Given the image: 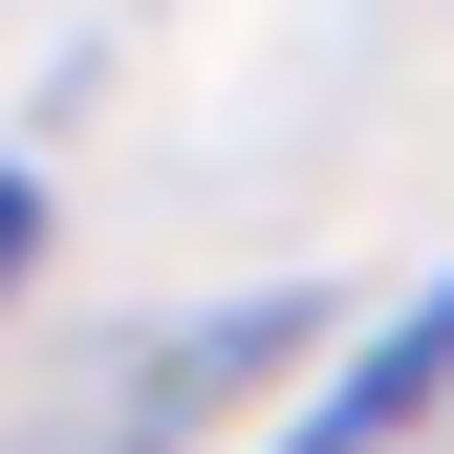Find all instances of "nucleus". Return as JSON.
<instances>
[{
	"label": "nucleus",
	"mask_w": 454,
	"mask_h": 454,
	"mask_svg": "<svg viewBox=\"0 0 454 454\" xmlns=\"http://www.w3.org/2000/svg\"><path fill=\"white\" fill-rule=\"evenodd\" d=\"M433 389H454V281H433V303H389V325H368V347H347V368H325V411H303V433H281V454H389V433H411V411H433Z\"/></svg>",
	"instance_id": "f257e3e1"
},
{
	"label": "nucleus",
	"mask_w": 454,
	"mask_h": 454,
	"mask_svg": "<svg viewBox=\"0 0 454 454\" xmlns=\"http://www.w3.org/2000/svg\"><path fill=\"white\" fill-rule=\"evenodd\" d=\"M22 260H43V195H22V174H0V281H22Z\"/></svg>",
	"instance_id": "f03ea898"
}]
</instances>
